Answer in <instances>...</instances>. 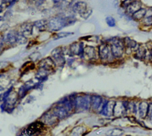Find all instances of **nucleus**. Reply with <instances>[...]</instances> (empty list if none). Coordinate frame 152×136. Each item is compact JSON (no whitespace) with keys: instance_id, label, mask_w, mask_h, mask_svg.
I'll list each match as a JSON object with an SVG mask.
<instances>
[{"instance_id":"nucleus-1","label":"nucleus","mask_w":152,"mask_h":136,"mask_svg":"<svg viewBox=\"0 0 152 136\" xmlns=\"http://www.w3.org/2000/svg\"><path fill=\"white\" fill-rule=\"evenodd\" d=\"M148 52V51L145 45H138L135 54V57L140 60H145L146 58H147Z\"/></svg>"},{"instance_id":"nucleus-2","label":"nucleus","mask_w":152,"mask_h":136,"mask_svg":"<svg viewBox=\"0 0 152 136\" xmlns=\"http://www.w3.org/2000/svg\"><path fill=\"white\" fill-rule=\"evenodd\" d=\"M148 103H149V101H142L138 105V110L139 115H140V117L142 119L147 118L148 108Z\"/></svg>"},{"instance_id":"nucleus-3","label":"nucleus","mask_w":152,"mask_h":136,"mask_svg":"<svg viewBox=\"0 0 152 136\" xmlns=\"http://www.w3.org/2000/svg\"><path fill=\"white\" fill-rule=\"evenodd\" d=\"M142 7V3L138 0H134L132 1L130 5L126 8V13L132 16L134 13L138 11Z\"/></svg>"},{"instance_id":"nucleus-4","label":"nucleus","mask_w":152,"mask_h":136,"mask_svg":"<svg viewBox=\"0 0 152 136\" xmlns=\"http://www.w3.org/2000/svg\"><path fill=\"white\" fill-rule=\"evenodd\" d=\"M147 8L144 7H141L135 13H134L131 17L135 21H142L144 17L147 16Z\"/></svg>"},{"instance_id":"nucleus-5","label":"nucleus","mask_w":152,"mask_h":136,"mask_svg":"<svg viewBox=\"0 0 152 136\" xmlns=\"http://www.w3.org/2000/svg\"><path fill=\"white\" fill-rule=\"evenodd\" d=\"M43 124L41 122H34L31 124L26 129V132L28 135H33L39 131L43 128Z\"/></svg>"},{"instance_id":"nucleus-6","label":"nucleus","mask_w":152,"mask_h":136,"mask_svg":"<svg viewBox=\"0 0 152 136\" xmlns=\"http://www.w3.org/2000/svg\"><path fill=\"white\" fill-rule=\"evenodd\" d=\"M125 46L129 48H135L137 47V42L129 37H125L124 39Z\"/></svg>"},{"instance_id":"nucleus-7","label":"nucleus","mask_w":152,"mask_h":136,"mask_svg":"<svg viewBox=\"0 0 152 136\" xmlns=\"http://www.w3.org/2000/svg\"><path fill=\"white\" fill-rule=\"evenodd\" d=\"M142 25L146 27H152V15L146 16L141 21Z\"/></svg>"},{"instance_id":"nucleus-8","label":"nucleus","mask_w":152,"mask_h":136,"mask_svg":"<svg viewBox=\"0 0 152 136\" xmlns=\"http://www.w3.org/2000/svg\"><path fill=\"white\" fill-rule=\"evenodd\" d=\"M146 119L152 122V101H149L147 115Z\"/></svg>"},{"instance_id":"nucleus-9","label":"nucleus","mask_w":152,"mask_h":136,"mask_svg":"<svg viewBox=\"0 0 152 136\" xmlns=\"http://www.w3.org/2000/svg\"><path fill=\"white\" fill-rule=\"evenodd\" d=\"M45 21L44 20H42V21H39L37 23H35L36 26L39 28V29H45V27L46 26V23L45 22Z\"/></svg>"},{"instance_id":"nucleus-10","label":"nucleus","mask_w":152,"mask_h":136,"mask_svg":"<svg viewBox=\"0 0 152 136\" xmlns=\"http://www.w3.org/2000/svg\"><path fill=\"white\" fill-rule=\"evenodd\" d=\"M107 18L109 20V21L107 22L108 24L110 26H112H112H114L115 25V20H114V19L113 18H110V17Z\"/></svg>"}]
</instances>
